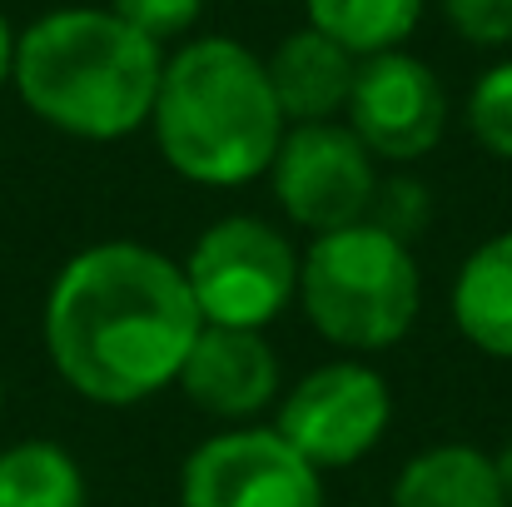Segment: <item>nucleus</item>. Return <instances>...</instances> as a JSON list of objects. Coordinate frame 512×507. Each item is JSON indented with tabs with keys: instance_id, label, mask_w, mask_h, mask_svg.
<instances>
[{
	"instance_id": "f257e3e1",
	"label": "nucleus",
	"mask_w": 512,
	"mask_h": 507,
	"mask_svg": "<svg viewBox=\"0 0 512 507\" xmlns=\"http://www.w3.org/2000/svg\"><path fill=\"white\" fill-rule=\"evenodd\" d=\"M199 329L204 319L184 269L130 239L80 249L45 299V353L55 373L100 408H135L170 388Z\"/></svg>"
},
{
	"instance_id": "f03ea898",
	"label": "nucleus",
	"mask_w": 512,
	"mask_h": 507,
	"mask_svg": "<svg viewBox=\"0 0 512 507\" xmlns=\"http://www.w3.org/2000/svg\"><path fill=\"white\" fill-rule=\"evenodd\" d=\"M165 55L115 10L70 5L15 40L10 80L35 120L75 140H125L155 115Z\"/></svg>"
},
{
	"instance_id": "7ed1b4c3",
	"label": "nucleus",
	"mask_w": 512,
	"mask_h": 507,
	"mask_svg": "<svg viewBox=\"0 0 512 507\" xmlns=\"http://www.w3.org/2000/svg\"><path fill=\"white\" fill-rule=\"evenodd\" d=\"M150 125L179 179L234 189L269 174L289 120L264 60L229 35H204L165 60Z\"/></svg>"
},
{
	"instance_id": "20e7f679",
	"label": "nucleus",
	"mask_w": 512,
	"mask_h": 507,
	"mask_svg": "<svg viewBox=\"0 0 512 507\" xmlns=\"http://www.w3.org/2000/svg\"><path fill=\"white\" fill-rule=\"evenodd\" d=\"M299 304L309 324L348 353H378L418 324L423 274L403 239L378 224L314 234L299 259Z\"/></svg>"
},
{
	"instance_id": "39448f33",
	"label": "nucleus",
	"mask_w": 512,
	"mask_h": 507,
	"mask_svg": "<svg viewBox=\"0 0 512 507\" xmlns=\"http://www.w3.org/2000/svg\"><path fill=\"white\" fill-rule=\"evenodd\" d=\"M184 284L209 329L259 334L299 299V254L269 219L224 214L194 239Z\"/></svg>"
},
{
	"instance_id": "423d86ee",
	"label": "nucleus",
	"mask_w": 512,
	"mask_h": 507,
	"mask_svg": "<svg viewBox=\"0 0 512 507\" xmlns=\"http://www.w3.org/2000/svg\"><path fill=\"white\" fill-rule=\"evenodd\" d=\"M393 423L388 378L358 358H334L304 373L284 398L274 433L309 463V468H348L378 448Z\"/></svg>"
},
{
	"instance_id": "0eeeda50",
	"label": "nucleus",
	"mask_w": 512,
	"mask_h": 507,
	"mask_svg": "<svg viewBox=\"0 0 512 507\" xmlns=\"http://www.w3.org/2000/svg\"><path fill=\"white\" fill-rule=\"evenodd\" d=\"M274 199L284 214L309 234H334L348 224H363L378 194L373 155L358 145L348 125H294L279 140V155L269 165Z\"/></svg>"
},
{
	"instance_id": "6e6552de",
	"label": "nucleus",
	"mask_w": 512,
	"mask_h": 507,
	"mask_svg": "<svg viewBox=\"0 0 512 507\" xmlns=\"http://www.w3.org/2000/svg\"><path fill=\"white\" fill-rule=\"evenodd\" d=\"M179 507H324V478L274 428H229L184 458Z\"/></svg>"
},
{
	"instance_id": "1a4fd4ad",
	"label": "nucleus",
	"mask_w": 512,
	"mask_h": 507,
	"mask_svg": "<svg viewBox=\"0 0 512 507\" xmlns=\"http://www.w3.org/2000/svg\"><path fill=\"white\" fill-rule=\"evenodd\" d=\"M348 130L358 135V145L373 160H388V165L423 160L428 150H438V140L448 130L443 80L403 50L368 55L353 75Z\"/></svg>"
},
{
	"instance_id": "9d476101",
	"label": "nucleus",
	"mask_w": 512,
	"mask_h": 507,
	"mask_svg": "<svg viewBox=\"0 0 512 507\" xmlns=\"http://www.w3.org/2000/svg\"><path fill=\"white\" fill-rule=\"evenodd\" d=\"M174 383L209 418H254L279 398V358L264 334L204 324Z\"/></svg>"
},
{
	"instance_id": "9b49d317",
	"label": "nucleus",
	"mask_w": 512,
	"mask_h": 507,
	"mask_svg": "<svg viewBox=\"0 0 512 507\" xmlns=\"http://www.w3.org/2000/svg\"><path fill=\"white\" fill-rule=\"evenodd\" d=\"M264 70H269V85H274V100H279L284 120H294V125H324L339 110H348L358 60L309 25V30H294L269 55Z\"/></svg>"
},
{
	"instance_id": "f8f14e48",
	"label": "nucleus",
	"mask_w": 512,
	"mask_h": 507,
	"mask_svg": "<svg viewBox=\"0 0 512 507\" xmlns=\"http://www.w3.org/2000/svg\"><path fill=\"white\" fill-rule=\"evenodd\" d=\"M453 324L478 353L512 358V229L478 244L453 279Z\"/></svg>"
},
{
	"instance_id": "ddd939ff",
	"label": "nucleus",
	"mask_w": 512,
	"mask_h": 507,
	"mask_svg": "<svg viewBox=\"0 0 512 507\" xmlns=\"http://www.w3.org/2000/svg\"><path fill=\"white\" fill-rule=\"evenodd\" d=\"M388 507H508V493L483 448L438 443L403 463Z\"/></svg>"
},
{
	"instance_id": "4468645a",
	"label": "nucleus",
	"mask_w": 512,
	"mask_h": 507,
	"mask_svg": "<svg viewBox=\"0 0 512 507\" xmlns=\"http://www.w3.org/2000/svg\"><path fill=\"white\" fill-rule=\"evenodd\" d=\"M80 463L45 438L15 443L0 453V507H85Z\"/></svg>"
},
{
	"instance_id": "2eb2a0df",
	"label": "nucleus",
	"mask_w": 512,
	"mask_h": 507,
	"mask_svg": "<svg viewBox=\"0 0 512 507\" xmlns=\"http://www.w3.org/2000/svg\"><path fill=\"white\" fill-rule=\"evenodd\" d=\"M423 15V0H309V25L353 60L398 50Z\"/></svg>"
},
{
	"instance_id": "dca6fc26",
	"label": "nucleus",
	"mask_w": 512,
	"mask_h": 507,
	"mask_svg": "<svg viewBox=\"0 0 512 507\" xmlns=\"http://www.w3.org/2000/svg\"><path fill=\"white\" fill-rule=\"evenodd\" d=\"M468 130L488 155L512 160V60L478 75L468 95Z\"/></svg>"
},
{
	"instance_id": "f3484780",
	"label": "nucleus",
	"mask_w": 512,
	"mask_h": 507,
	"mask_svg": "<svg viewBox=\"0 0 512 507\" xmlns=\"http://www.w3.org/2000/svg\"><path fill=\"white\" fill-rule=\"evenodd\" d=\"M428 219H433V199H428V189L418 179H388V184H378L373 209H368V224H378V229H388L393 239L408 244Z\"/></svg>"
},
{
	"instance_id": "a211bd4d",
	"label": "nucleus",
	"mask_w": 512,
	"mask_h": 507,
	"mask_svg": "<svg viewBox=\"0 0 512 507\" xmlns=\"http://www.w3.org/2000/svg\"><path fill=\"white\" fill-rule=\"evenodd\" d=\"M443 15L468 45H512V0H443Z\"/></svg>"
},
{
	"instance_id": "6ab92c4d",
	"label": "nucleus",
	"mask_w": 512,
	"mask_h": 507,
	"mask_svg": "<svg viewBox=\"0 0 512 507\" xmlns=\"http://www.w3.org/2000/svg\"><path fill=\"white\" fill-rule=\"evenodd\" d=\"M130 30H140L145 40H170V35H184L194 20H199V10H204V0H115L110 5Z\"/></svg>"
},
{
	"instance_id": "aec40b11",
	"label": "nucleus",
	"mask_w": 512,
	"mask_h": 507,
	"mask_svg": "<svg viewBox=\"0 0 512 507\" xmlns=\"http://www.w3.org/2000/svg\"><path fill=\"white\" fill-rule=\"evenodd\" d=\"M10 65H15V35H10V25L0 15V85L10 80Z\"/></svg>"
},
{
	"instance_id": "412c9836",
	"label": "nucleus",
	"mask_w": 512,
	"mask_h": 507,
	"mask_svg": "<svg viewBox=\"0 0 512 507\" xmlns=\"http://www.w3.org/2000/svg\"><path fill=\"white\" fill-rule=\"evenodd\" d=\"M493 468H498V483H503V493H508V503H512V443L493 458Z\"/></svg>"
},
{
	"instance_id": "4be33fe9",
	"label": "nucleus",
	"mask_w": 512,
	"mask_h": 507,
	"mask_svg": "<svg viewBox=\"0 0 512 507\" xmlns=\"http://www.w3.org/2000/svg\"><path fill=\"white\" fill-rule=\"evenodd\" d=\"M0 403H5V393H0Z\"/></svg>"
}]
</instances>
